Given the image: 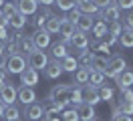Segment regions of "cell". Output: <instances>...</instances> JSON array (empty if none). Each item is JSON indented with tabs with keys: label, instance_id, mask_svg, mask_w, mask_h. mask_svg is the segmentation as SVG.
<instances>
[{
	"label": "cell",
	"instance_id": "6da1fadb",
	"mask_svg": "<svg viewBox=\"0 0 133 121\" xmlns=\"http://www.w3.org/2000/svg\"><path fill=\"white\" fill-rule=\"evenodd\" d=\"M71 89L73 87H69V85H57V87H52L49 99L52 101V103L61 105L63 109H66L69 103H71Z\"/></svg>",
	"mask_w": 133,
	"mask_h": 121
},
{
	"label": "cell",
	"instance_id": "7a4b0ae2",
	"mask_svg": "<svg viewBox=\"0 0 133 121\" xmlns=\"http://www.w3.org/2000/svg\"><path fill=\"white\" fill-rule=\"evenodd\" d=\"M125 69H127V61H125L121 55L109 56V65H107V71H105V77H109V79H117Z\"/></svg>",
	"mask_w": 133,
	"mask_h": 121
},
{
	"label": "cell",
	"instance_id": "3957f363",
	"mask_svg": "<svg viewBox=\"0 0 133 121\" xmlns=\"http://www.w3.org/2000/svg\"><path fill=\"white\" fill-rule=\"evenodd\" d=\"M26 69V59L24 55H10L6 56V65H4V73H10V75H20V73Z\"/></svg>",
	"mask_w": 133,
	"mask_h": 121
},
{
	"label": "cell",
	"instance_id": "277c9868",
	"mask_svg": "<svg viewBox=\"0 0 133 121\" xmlns=\"http://www.w3.org/2000/svg\"><path fill=\"white\" fill-rule=\"evenodd\" d=\"M49 63H50V61H49V55H46L44 50H36V48H34L32 53L26 56V65H28L30 69H34V71H41V69L44 71Z\"/></svg>",
	"mask_w": 133,
	"mask_h": 121
},
{
	"label": "cell",
	"instance_id": "5b68a950",
	"mask_svg": "<svg viewBox=\"0 0 133 121\" xmlns=\"http://www.w3.org/2000/svg\"><path fill=\"white\" fill-rule=\"evenodd\" d=\"M81 99H83V103H89L93 107L97 103H101L99 91H97V87H93V85H81Z\"/></svg>",
	"mask_w": 133,
	"mask_h": 121
},
{
	"label": "cell",
	"instance_id": "8992f818",
	"mask_svg": "<svg viewBox=\"0 0 133 121\" xmlns=\"http://www.w3.org/2000/svg\"><path fill=\"white\" fill-rule=\"evenodd\" d=\"M16 93H18V89L14 87L12 83H6L4 87L0 89V103L4 105V107L14 105V101H16Z\"/></svg>",
	"mask_w": 133,
	"mask_h": 121
},
{
	"label": "cell",
	"instance_id": "52a82bcc",
	"mask_svg": "<svg viewBox=\"0 0 133 121\" xmlns=\"http://www.w3.org/2000/svg\"><path fill=\"white\" fill-rule=\"evenodd\" d=\"M30 39H32V44H34L36 50H44V48L50 44V34L44 30V28H36Z\"/></svg>",
	"mask_w": 133,
	"mask_h": 121
},
{
	"label": "cell",
	"instance_id": "ba28073f",
	"mask_svg": "<svg viewBox=\"0 0 133 121\" xmlns=\"http://www.w3.org/2000/svg\"><path fill=\"white\" fill-rule=\"evenodd\" d=\"M101 20L105 24H113V22H119L121 20V10L115 6V4H109L107 8L101 10Z\"/></svg>",
	"mask_w": 133,
	"mask_h": 121
},
{
	"label": "cell",
	"instance_id": "9c48e42d",
	"mask_svg": "<svg viewBox=\"0 0 133 121\" xmlns=\"http://www.w3.org/2000/svg\"><path fill=\"white\" fill-rule=\"evenodd\" d=\"M58 34L63 36L61 42H63L65 47H66V44H71V36L75 34V24L71 22L69 18H61V30H58Z\"/></svg>",
	"mask_w": 133,
	"mask_h": 121
},
{
	"label": "cell",
	"instance_id": "30bf717a",
	"mask_svg": "<svg viewBox=\"0 0 133 121\" xmlns=\"http://www.w3.org/2000/svg\"><path fill=\"white\" fill-rule=\"evenodd\" d=\"M24 117L28 121H41L44 117V111H42V103H30L24 107Z\"/></svg>",
	"mask_w": 133,
	"mask_h": 121
},
{
	"label": "cell",
	"instance_id": "8fae6325",
	"mask_svg": "<svg viewBox=\"0 0 133 121\" xmlns=\"http://www.w3.org/2000/svg\"><path fill=\"white\" fill-rule=\"evenodd\" d=\"M42 111H44V117H42V121H50V119H55L58 113L63 111V107L57 103H52L49 97L44 99V103H42Z\"/></svg>",
	"mask_w": 133,
	"mask_h": 121
},
{
	"label": "cell",
	"instance_id": "7c38bea8",
	"mask_svg": "<svg viewBox=\"0 0 133 121\" xmlns=\"http://www.w3.org/2000/svg\"><path fill=\"white\" fill-rule=\"evenodd\" d=\"M16 101H20V103L24 105H30L36 101V93H34V87H20L16 93Z\"/></svg>",
	"mask_w": 133,
	"mask_h": 121
},
{
	"label": "cell",
	"instance_id": "4fadbf2b",
	"mask_svg": "<svg viewBox=\"0 0 133 121\" xmlns=\"http://www.w3.org/2000/svg\"><path fill=\"white\" fill-rule=\"evenodd\" d=\"M16 10L24 16H30V14H36L38 10V2L36 0H18L16 2Z\"/></svg>",
	"mask_w": 133,
	"mask_h": 121
},
{
	"label": "cell",
	"instance_id": "5bb4252c",
	"mask_svg": "<svg viewBox=\"0 0 133 121\" xmlns=\"http://www.w3.org/2000/svg\"><path fill=\"white\" fill-rule=\"evenodd\" d=\"M20 83H22V87H34L36 83H38V71H34V69H24V71L20 73Z\"/></svg>",
	"mask_w": 133,
	"mask_h": 121
},
{
	"label": "cell",
	"instance_id": "9a60e30c",
	"mask_svg": "<svg viewBox=\"0 0 133 121\" xmlns=\"http://www.w3.org/2000/svg\"><path fill=\"white\" fill-rule=\"evenodd\" d=\"M77 115H79V121H93L95 119V107L89 103H81L75 107Z\"/></svg>",
	"mask_w": 133,
	"mask_h": 121
},
{
	"label": "cell",
	"instance_id": "2e32d148",
	"mask_svg": "<svg viewBox=\"0 0 133 121\" xmlns=\"http://www.w3.org/2000/svg\"><path fill=\"white\" fill-rule=\"evenodd\" d=\"M117 87H119V91H125V89H131L133 87V71H129V69H125L119 77L115 79Z\"/></svg>",
	"mask_w": 133,
	"mask_h": 121
},
{
	"label": "cell",
	"instance_id": "e0dca14e",
	"mask_svg": "<svg viewBox=\"0 0 133 121\" xmlns=\"http://www.w3.org/2000/svg\"><path fill=\"white\" fill-rule=\"evenodd\" d=\"M77 10L85 16H95L97 12H101L99 8L93 4V0H83V2H77Z\"/></svg>",
	"mask_w": 133,
	"mask_h": 121
},
{
	"label": "cell",
	"instance_id": "ac0fdd59",
	"mask_svg": "<svg viewBox=\"0 0 133 121\" xmlns=\"http://www.w3.org/2000/svg\"><path fill=\"white\" fill-rule=\"evenodd\" d=\"M107 65H109V56H101V55H95L91 61V71H99L105 75V71H107Z\"/></svg>",
	"mask_w": 133,
	"mask_h": 121
},
{
	"label": "cell",
	"instance_id": "d6986e66",
	"mask_svg": "<svg viewBox=\"0 0 133 121\" xmlns=\"http://www.w3.org/2000/svg\"><path fill=\"white\" fill-rule=\"evenodd\" d=\"M93 24H95V20H93V16H85V14H81V18L77 20V24H75V28H77V32H91V28H93Z\"/></svg>",
	"mask_w": 133,
	"mask_h": 121
},
{
	"label": "cell",
	"instance_id": "ffe728a7",
	"mask_svg": "<svg viewBox=\"0 0 133 121\" xmlns=\"http://www.w3.org/2000/svg\"><path fill=\"white\" fill-rule=\"evenodd\" d=\"M71 44L79 50H83V48H89V36L85 34V32H75L73 36H71Z\"/></svg>",
	"mask_w": 133,
	"mask_h": 121
},
{
	"label": "cell",
	"instance_id": "44dd1931",
	"mask_svg": "<svg viewBox=\"0 0 133 121\" xmlns=\"http://www.w3.org/2000/svg\"><path fill=\"white\" fill-rule=\"evenodd\" d=\"M63 75V69H61V63L58 61H50L46 65V69H44V77L46 79H58Z\"/></svg>",
	"mask_w": 133,
	"mask_h": 121
},
{
	"label": "cell",
	"instance_id": "7402d4cb",
	"mask_svg": "<svg viewBox=\"0 0 133 121\" xmlns=\"http://www.w3.org/2000/svg\"><path fill=\"white\" fill-rule=\"evenodd\" d=\"M61 63V69H63V73H75L77 69H79V63H77V59L75 56H71V55H66L63 61H58Z\"/></svg>",
	"mask_w": 133,
	"mask_h": 121
},
{
	"label": "cell",
	"instance_id": "603a6c76",
	"mask_svg": "<svg viewBox=\"0 0 133 121\" xmlns=\"http://www.w3.org/2000/svg\"><path fill=\"white\" fill-rule=\"evenodd\" d=\"M75 83L81 87V85H89V75H91V69H85V67H79L75 73Z\"/></svg>",
	"mask_w": 133,
	"mask_h": 121
},
{
	"label": "cell",
	"instance_id": "cb8c5ba5",
	"mask_svg": "<svg viewBox=\"0 0 133 121\" xmlns=\"http://www.w3.org/2000/svg\"><path fill=\"white\" fill-rule=\"evenodd\" d=\"M42 28L49 32V34H57V32L61 30V16H55V14H52L49 20L44 22V26H42Z\"/></svg>",
	"mask_w": 133,
	"mask_h": 121
},
{
	"label": "cell",
	"instance_id": "d4e9b609",
	"mask_svg": "<svg viewBox=\"0 0 133 121\" xmlns=\"http://www.w3.org/2000/svg\"><path fill=\"white\" fill-rule=\"evenodd\" d=\"M93 56H95V53H91L89 48H83V50L79 53V59H77L79 67H85V69H89V67H91V61H93Z\"/></svg>",
	"mask_w": 133,
	"mask_h": 121
},
{
	"label": "cell",
	"instance_id": "484cf974",
	"mask_svg": "<svg viewBox=\"0 0 133 121\" xmlns=\"http://www.w3.org/2000/svg\"><path fill=\"white\" fill-rule=\"evenodd\" d=\"M8 22L12 28H16V30H22L26 26V16L24 14H20V12H14V14L8 18Z\"/></svg>",
	"mask_w": 133,
	"mask_h": 121
},
{
	"label": "cell",
	"instance_id": "4316f807",
	"mask_svg": "<svg viewBox=\"0 0 133 121\" xmlns=\"http://www.w3.org/2000/svg\"><path fill=\"white\" fill-rule=\"evenodd\" d=\"M50 56L55 59V61H63L66 56V47L63 42H57V44H52L50 47Z\"/></svg>",
	"mask_w": 133,
	"mask_h": 121
},
{
	"label": "cell",
	"instance_id": "83f0119b",
	"mask_svg": "<svg viewBox=\"0 0 133 121\" xmlns=\"http://www.w3.org/2000/svg\"><path fill=\"white\" fill-rule=\"evenodd\" d=\"M119 44L125 48H133V30H127L123 28L121 34H119Z\"/></svg>",
	"mask_w": 133,
	"mask_h": 121
},
{
	"label": "cell",
	"instance_id": "f1b7e54d",
	"mask_svg": "<svg viewBox=\"0 0 133 121\" xmlns=\"http://www.w3.org/2000/svg\"><path fill=\"white\" fill-rule=\"evenodd\" d=\"M6 121H20V111H18L16 105H8L4 109V115H2Z\"/></svg>",
	"mask_w": 133,
	"mask_h": 121
},
{
	"label": "cell",
	"instance_id": "f546056e",
	"mask_svg": "<svg viewBox=\"0 0 133 121\" xmlns=\"http://www.w3.org/2000/svg\"><path fill=\"white\" fill-rule=\"evenodd\" d=\"M105 75L103 73H99V71H91V75H89V85H93V87H103V83H105Z\"/></svg>",
	"mask_w": 133,
	"mask_h": 121
},
{
	"label": "cell",
	"instance_id": "4dcf8cb0",
	"mask_svg": "<svg viewBox=\"0 0 133 121\" xmlns=\"http://www.w3.org/2000/svg\"><path fill=\"white\" fill-rule=\"evenodd\" d=\"M55 4L63 12H71L73 8H77V0H55Z\"/></svg>",
	"mask_w": 133,
	"mask_h": 121
},
{
	"label": "cell",
	"instance_id": "1f68e13d",
	"mask_svg": "<svg viewBox=\"0 0 133 121\" xmlns=\"http://www.w3.org/2000/svg\"><path fill=\"white\" fill-rule=\"evenodd\" d=\"M91 32L95 34V36H97V39H103V36L107 34V24L103 22V20H99V22H95V24H93Z\"/></svg>",
	"mask_w": 133,
	"mask_h": 121
},
{
	"label": "cell",
	"instance_id": "d6a6232c",
	"mask_svg": "<svg viewBox=\"0 0 133 121\" xmlns=\"http://www.w3.org/2000/svg\"><path fill=\"white\" fill-rule=\"evenodd\" d=\"M50 16H52V12H50V10H44V12H41V14H36V18H34V26H36V28H42V26H44V22L49 20Z\"/></svg>",
	"mask_w": 133,
	"mask_h": 121
},
{
	"label": "cell",
	"instance_id": "836d02e7",
	"mask_svg": "<svg viewBox=\"0 0 133 121\" xmlns=\"http://www.w3.org/2000/svg\"><path fill=\"white\" fill-rule=\"evenodd\" d=\"M61 113H63V119H61V121H79V115H77L75 107H73V109L66 107V109H63Z\"/></svg>",
	"mask_w": 133,
	"mask_h": 121
},
{
	"label": "cell",
	"instance_id": "e575fe53",
	"mask_svg": "<svg viewBox=\"0 0 133 121\" xmlns=\"http://www.w3.org/2000/svg\"><path fill=\"white\" fill-rule=\"evenodd\" d=\"M97 91H99V99H101V101H111V99H113V89L107 87V85L99 87Z\"/></svg>",
	"mask_w": 133,
	"mask_h": 121
},
{
	"label": "cell",
	"instance_id": "d590c367",
	"mask_svg": "<svg viewBox=\"0 0 133 121\" xmlns=\"http://www.w3.org/2000/svg\"><path fill=\"white\" fill-rule=\"evenodd\" d=\"M71 103L75 105V107L83 103V99H81V87H73L71 89Z\"/></svg>",
	"mask_w": 133,
	"mask_h": 121
},
{
	"label": "cell",
	"instance_id": "8d00e7d4",
	"mask_svg": "<svg viewBox=\"0 0 133 121\" xmlns=\"http://www.w3.org/2000/svg\"><path fill=\"white\" fill-rule=\"evenodd\" d=\"M119 113H125V115H133V103L129 101H119Z\"/></svg>",
	"mask_w": 133,
	"mask_h": 121
},
{
	"label": "cell",
	"instance_id": "74e56055",
	"mask_svg": "<svg viewBox=\"0 0 133 121\" xmlns=\"http://www.w3.org/2000/svg\"><path fill=\"white\" fill-rule=\"evenodd\" d=\"M119 10H133V0H113Z\"/></svg>",
	"mask_w": 133,
	"mask_h": 121
},
{
	"label": "cell",
	"instance_id": "f35d334b",
	"mask_svg": "<svg viewBox=\"0 0 133 121\" xmlns=\"http://www.w3.org/2000/svg\"><path fill=\"white\" fill-rule=\"evenodd\" d=\"M14 12H18V10H16V4H12V2H8V4H2V14L6 16V18H10Z\"/></svg>",
	"mask_w": 133,
	"mask_h": 121
},
{
	"label": "cell",
	"instance_id": "ab89813d",
	"mask_svg": "<svg viewBox=\"0 0 133 121\" xmlns=\"http://www.w3.org/2000/svg\"><path fill=\"white\" fill-rule=\"evenodd\" d=\"M123 28L133 30V10H127V14L123 16Z\"/></svg>",
	"mask_w": 133,
	"mask_h": 121
},
{
	"label": "cell",
	"instance_id": "60d3db41",
	"mask_svg": "<svg viewBox=\"0 0 133 121\" xmlns=\"http://www.w3.org/2000/svg\"><path fill=\"white\" fill-rule=\"evenodd\" d=\"M113 121H133L131 115H125V113H119V109H113Z\"/></svg>",
	"mask_w": 133,
	"mask_h": 121
},
{
	"label": "cell",
	"instance_id": "b9f144b4",
	"mask_svg": "<svg viewBox=\"0 0 133 121\" xmlns=\"http://www.w3.org/2000/svg\"><path fill=\"white\" fill-rule=\"evenodd\" d=\"M121 101H129V103H133V89H125V91H121Z\"/></svg>",
	"mask_w": 133,
	"mask_h": 121
},
{
	"label": "cell",
	"instance_id": "7bdbcfd3",
	"mask_svg": "<svg viewBox=\"0 0 133 121\" xmlns=\"http://www.w3.org/2000/svg\"><path fill=\"white\" fill-rule=\"evenodd\" d=\"M121 30H123L121 22H113V24H111V32H109V34H113V36H119V34H121Z\"/></svg>",
	"mask_w": 133,
	"mask_h": 121
},
{
	"label": "cell",
	"instance_id": "ee69618b",
	"mask_svg": "<svg viewBox=\"0 0 133 121\" xmlns=\"http://www.w3.org/2000/svg\"><path fill=\"white\" fill-rule=\"evenodd\" d=\"M93 4L99 8V10H103V8H107L109 4H113V0H93Z\"/></svg>",
	"mask_w": 133,
	"mask_h": 121
},
{
	"label": "cell",
	"instance_id": "f6af8a7d",
	"mask_svg": "<svg viewBox=\"0 0 133 121\" xmlns=\"http://www.w3.org/2000/svg\"><path fill=\"white\" fill-rule=\"evenodd\" d=\"M79 18H81V12H79L77 8H73V10L69 12V20H71L73 24H77V20H79Z\"/></svg>",
	"mask_w": 133,
	"mask_h": 121
},
{
	"label": "cell",
	"instance_id": "bcb514c9",
	"mask_svg": "<svg viewBox=\"0 0 133 121\" xmlns=\"http://www.w3.org/2000/svg\"><path fill=\"white\" fill-rule=\"evenodd\" d=\"M103 39H105V44H107V47H111V44H115L117 40H119V36H113V34H109V32H107Z\"/></svg>",
	"mask_w": 133,
	"mask_h": 121
},
{
	"label": "cell",
	"instance_id": "7dc6e473",
	"mask_svg": "<svg viewBox=\"0 0 133 121\" xmlns=\"http://www.w3.org/2000/svg\"><path fill=\"white\" fill-rule=\"evenodd\" d=\"M0 26H2V28H8V26H10L8 18H6L4 14H2V10H0Z\"/></svg>",
	"mask_w": 133,
	"mask_h": 121
},
{
	"label": "cell",
	"instance_id": "c3c4849f",
	"mask_svg": "<svg viewBox=\"0 0 133 121\" xmlns=\"http://www.w3.org/2000/svg\"><path fill=\"white\" fill-rule=\"evenodd\" d=\"M95 48H99V50H103V53H107V56H109V53H111V47H107L105 42H101V44H95Z\"/></svg>",
	"mask_w": 133,
	"mask_h": 121
},
{
	"label": "cell",
	"instance_id": "681fc988",
	"mask_svg": "<svg viewBox=\"0 0 133 121\" xmlns=\"http://www.w3.org/2000/svg\"><path fill=\"white\" fill-rule=\"evenodd\" d=\"M6 40H8V32H6V28L0 26V42H6Z\"/></svg>",
	"mask_w": 133,
	"mask_h": 121
},
{
	"label": "cell",
	"instance_id": "f907efd6",
	"mask_svg": "<svg viewBox=\"0 0 133 121\" xmlns=\"http://www.w3.org/2000/svg\"><path fill=\"white\" fill-rule=\"evenodd\" d=\"M6 83H8V81H6V73H4V71H0V89L4 87Z\"/></svg>",
	"mask_w": 133,
	"mask_h": 121
},
{
	"label": "cell",
	"instance_id": "816d5d0a",
	"mask_svg": "<svg viewBox=\"0 0 133 121\" xmlns=\"http://www.w3.org/2000/svg\"><path fill=\"white\" fill-rule=\"evenodd\" d=\"M4 65H6V55H0V71H4Z\"/></svg>",
	"mask_w": 133,
	"mask_h": 121
},
{
	"label": "cell",
	"instance_id": "f5cc1de1",
	"mask_svg": "<svg viewBox=\"0 0 133 121\" xmlns=\"http://www.w3.org/2000/svg\"><path fill=\"white\" fill-rule=\"evenodd\" d=\"M38 4H44V6H50V4H55V0H36Z\"/></svg>",
	"mask_w": 133,
	"mask_h": 121
},
{
	"label": "cell",
	"instance_id": "db71d44e",
	"mask_svg": "<svg viewBox=\"0 0 133 121\" xmlns=\"http://www.w3.org/2000/svg\"><path fill=\"white\" fill-rule=\"evenodd\" d=\"M4 47H6V42H0V55H4Z\"/></svg>",
	"mask_w": 133,
	"mask_h": 121
},
{
	"label": "cell",
	"instance_id": "11a10c76",
	"mask_svg": "<svg viewBox=\"0 0 133 121\" xmlns=\"http://www.w3.org/2000/svg\"><path fill=\"white\" fill-rule=\"evenodd\" d=\"M4 109H6V107H4V105L0 103V117H2V115H4Z\"/></svg>",
	"mask_w": 133,
	"mask_h": 121
},
{
	"label": "cell",
	"instance_id": "9f6ffc18",
	"mask_svg": "<svg viewBox=\"0 0 133 121\" xmlns=\"http://www.w3.org/2000/svg\"><path fill=\"white\" fill-rule=\"evenodd\" d=\"M50 121H61V119H58V117H55V119H50Z\"/></svg>",
	"mask_w": 133,
	"mask_h": 121
},
{
	"label": "cell",
	"instance_id": "6f0895ef",
	"mask_svg": "<svg viewBox=\"0 0 133 121\" xmlns=\"http://www.w3.org/2000/svg\"><path fill=\"white\" fill-rule=\"evenodd\" d=\"M0 8H2V0H0Z\"/></svg>",
	"mask_w": 133,
	"mask_h": 121
},
{
	"label": "cell",
	"instance_id": "680465c9",
	"mask_svg": "<svg viewBox=\"0 0 133 121\" xmlns=\"http://www.w3.org/2000/svg\"><path fill=\"white\" fill-rule=\"evenodd\" d=\"M77 2H83V0H77Z\"/></svg>",
	"mask_w": 133,
	"mask_h": 121
},
{
	"label": "cell",
	"instance_id": "91938a15",
	"mask_svg": "<svg viewBox=\"0 0 133 121\" xmlns=\"http://www.w3.org/2000/svg\"><path fill=\"white\" fill-rule=\"evenodd\" d=\"M93 121H99V119H93Z\"/></svg>",
	"mask_w": 133,
	"mask_h": 121
}]
</instances>
